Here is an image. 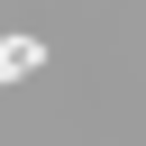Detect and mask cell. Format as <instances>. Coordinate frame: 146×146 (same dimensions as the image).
Masks as SVG:
<instances>
[{
  "label": "cell",
  "mask_w": 146,
  "mask_h": 146,
  "mask_svg": "<svg viewBox=\"0 0 146 146\" xmlns=\"http://www.w3.org/2000/svg\"><path fill=\"white\" fill-rule=\"evenodd\" d=\"M36 64H46V36H0V91H9V82H27Z\"/></svg>",
  "instance_id": "6da1fadb"
}]
</instances>
